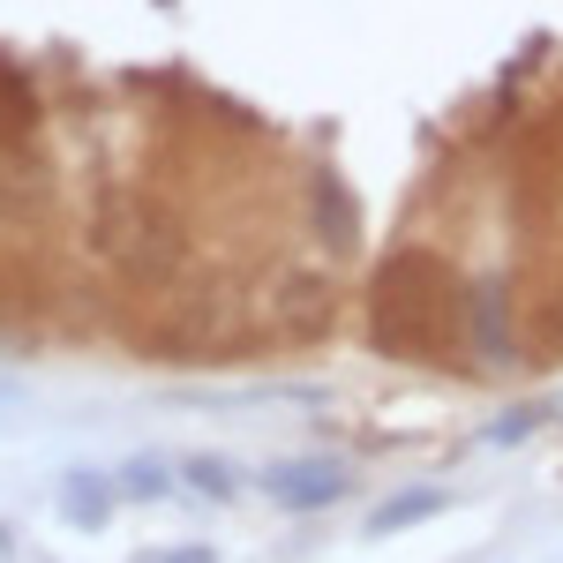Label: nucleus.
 I'll use <instances>...</instances> for the list:
<instances>
[{
	"instance_id": "obj_1",
	"label": "nucleus",
	"mask_w": 563,
	"mask_h": 563,
	"mask_svg": "<svg viewBox=\"0 0 563 563\" xmlns=\"http://www.w3.org/2000/svg\"><path fill=\"white\" fill-rule=\"evenodd\" d=\"M180 256H188V225H180V211H166V203H143L135 211V233H129V278L135 286H166L180 271Z\"/></svg>"
},
{
	"instance_id": "obj_2",
	"label": "nucleus",
	"mask_w": 563,
	"mask_h": 563,
	"mask_svg": "<svg viewBox=\"0 0 563 563\" xmlns=\"http://www.w3.org/2000/svg\"><path fill=\"white\" fill-rule=\"evenodd\" d=\"M466 346L481 368H519V323H511V286L481 278L466 294Z\"/></svg>"
},
{
	"instance_id": "obj_3",
	"label": "nucleus",
	"mask_w": 563,
	"mask_h": 563,
	"mask_svg": "<svg viewBox=\"0 0 563 563\" xmlns=\"http://www.w3.org/2000/svg\"><path fill=\"white\" fill-rule=\"evenodd\" d=\"M263 496L278 511H323L346 496V459H278L263 466Z\"/></svg>"
},
{
	"instance_id": "obj_4",
	"label": "nucleus",
	"mask_w": 563,
	"mask_h": 563,
	"mask_svg": "<svg viewBox=\"0 0 563 563\" xmlns=\"http://www.w3.org/2000/svg\"><path fill=\"white\" fill-rule=\"evenodd\" d=\"M113 504H121L113 474H68V481H60V519L84 526V533H98V526L113 519Z\"/></svg>"
},
{
	"instance_id": "obj_5",
	"label": "nucleus",
	"mask_w": 563,
	"mask_h": 563,
	"mask_svg": "<svg viewBox=\"0 0 563 563\" xmlns=\"http://www.w3.org/2000/svg\"><path fill=\"white\" fill-rule=\"evenodd\" d=\"M451 496H443V481H421V488H398V496H384L376 504V519H368V533L376 541H390V533H406V526H421V519H435Z\"/></svg>"
},
{
	"instance_id": "obj_6",
	"label": "nucleus",
	"mask_w": 563,
	"mask_h": 563,
	"mask_svg": "<svg viewBox=\"0 0 563 563\" xmlns=\"http://www.w3.org/2000/svg\"><path fill=\"white\" fill-rule=\"evenodd\" d=\"M38 203H45V180H38V166H23V151H0V225L31 218Z\"/></svg>"
},
{
	"instance_id": "obj_7",
	"label": "nucleus",
	"mask_w": 563,
	"mask_h": 563,
	"mask_svg": "<svg viewBox=\"0 0 563 563\" xmlns=\"http://www.w3.org/2000/svg\"><path fill=\"white\" fill-rule=\"evenodd\" d=\"M549 421H556V398H526V406H511V413H496V421L481 429V443H496V451H504V443H526V435H541Z\"/></svg>"
},
{
	"instance_id": "obj_8",
	"label": "nucleus",
	"mask_w": 563,
	"mask_h": 563,
	"mask_svg": "<svg viewBox=\"0 0 563 563\" xmlns=\"http://www.w3.org/2000/svg\"><path fill=\"white\" fill-rule=\"evenodd\" d=\"M113 488H121L129 504H166V496H174V466H166V459H129V466L113 474Z\"/></svg>"
},
{
	"instance_id": "obj_9",
	"label": "nucleus",
	"mask_w": 563,
	"mask_h": 563,
	"mask_svg": "<svg viewBox=\"0 0 563 563\" xmlns=\"http://www.w3.org/2000/svg\"><path fill=\"white\" fill-rule=\"evenodd\" d=\"M180 481H188L196 496H211V504H233V496H241V481H233V466H225L218 451H203V459H188V466H180Z\"/></svg>"
},
{
	"instance_id": "obj_10",
	"label": "nucleus",
	"mask_w": 563,
	"mask_h": 563,
	"mask_svg": "<svg viewBox=\"0 0 563 563\" xmlns=\"http://www.w3.org/2000/svg\"><path fill=\"white\" fill-rule=\"evenodd\" d=\"M151 563H218L203 541H180V549H166V556H151Z\"/></svg>"
}]
</instances>
